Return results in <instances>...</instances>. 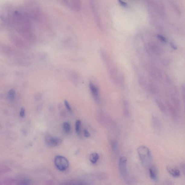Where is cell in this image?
I'll return each instance as SVG.
<instances>
[{"label":"cell","mask_w":185,"mask_h":185,"mask_svg":"<svg viewBox=\"0 0 185 185\" xmlns=\"http://www.w3.org/2000/svg\"><path fill=\"white\" fill-rule=\"evenodd\" d=\"M137 152L141 161L144 166L147 167L151 166L152 156L149 148L146 146H141L137 149Z\"/></svg>","instance_id":"cell-1"},{"label":"cell","mask_w":185,"mask_h":185,"mask_svg":"<svg viewBox=\"0 0 185 185\" xmlns=\"http://www.w3.org/2000/svg\"><path fill=\"white\" fill-rule=\"evenodd\" d=\"M26 5L27 15L29 18L36 19L38 17L39 14V10L38 5L35 2L33 1H29Z\"/></svg>","instance_id":"cell-2"},{"label":"cell","mask_w":185,"mask_h":185,"mask_svg":"<svg viewBox=\"0 0 185 185\" xmlns=\"http://www.w3.org/2000/svg\"><path fill=\"white\" fill-rule=\"evenodd\" d=\"M54 164L58 169L61 171H64L67 169L69 164L67 159L61 155H57L55 157Z\"/></svg>","instance_id":"cell-3"},{"label":"cell","mask_w":185,"mask_h":185,"mask_svg":"<svg viewBox=\"0 0 185 185\" xmlns=\"http://www.w3.org/2000/svg\"><path fill=\"white\" fill-rule=\"evenodd\" d=\"M127 159L125 157H121L119 161V168L121 176L124 179L127 177Z\"/></svg>","instance_id":"cell-4"},{"label":"cell","mask_w":185,"mask_h":185,"mask_svg":"<svg viewBox=\"0 0 185 185\" xmlns=\"http://www.w3.org/2000/svg\"><path fill=\"white\" fill-rule=\"evenodd\" d=\"M61 139L52 136H47L45 139V142L47 145L50 147H54L59 145L62 143Z\"/></svg>","instance_id":"cell-5"},{"label":"cell","mask_w":185,"mask_h":185,"mask_svg":"<svg viewBox=\"0 0 185 185\" xmlns=\"http://www.w3.org/2000/svg\"><path fill=\"white\" fill-rule=\"evenodd\" d=\"M90 89L94 100L97 102L100 101V97L98 88L93 82L89 84Z\"/></svg>","instance_id":"cell-6"},{"label":"cell","mask_w":185,"mask_h":185,"mask_svg":"<svg viewBox=\"0 0 185 185\" xmlns=\"http://www.w3.org/2000/svg\"><path fill=\"white\" fill-rule=\"evenodd\" d=\"M149 47L150 50L154 54L158 55V56L162 54V49L157 44L154 43H150L149 44Z\"/></svg>","instance_id":"cell-7"},{"label":"cell","mask_w":185,"mask_h":185,"mask_svg":"<svg viewBox=\"0 0 185 185\" xmlns=\"http://www.w3.org/2000/svg\"><path fill=\"white\" fill-rule=\"evenodd\" d=\"M166 105L168 108L170 113L174 118H176L179 116V112L176 108L175 107L173 104H172L169 101L166 102Z\"/></svg>","instance_id":"cell-8"},{"label":"cell","mask_w":185,"mask_h":185,"mask_svg":"<svg viewBox=\"0 0 185 185\" xmlns=\"http://www.w3.org/2000/svg\"><path fill=\"white\" fill-rule=\"evenodd\" d=\"M167 170L168 173L171 175L172 177L177 178L180 177V172L178 169L177 168H173L170 167L168 166L167 168Z\"/></svg>","instance_id":"cell-9"},{"label":"cell","mask_w":185,"mask_h":185,"mask_svg":"<svg viewBox=\"0 0 185 185\" xmlns=\"http://www.w3.org/2000/svg\"><path fill=\"white\" fill-rule=\"evenodd\" d=\"M150 177L151 179L155 181L158 180V171L156 167H152L149 169Z\"/></svg>","instance_id":"cell-10"},{"label":"cell","mask_w":185,"mask_h":185,"mask_svg":"<svg viewBox=\"0 0 185 185\" xmlns=\"http://www.w3.org/2000/svg\"><path fill=\"white\" fill-rule=\"evenodd\" d=\"M152 74L156 79L160 80L162 78V74L158 69L155 68L152 71Z\"/></svg>","instance_id":"cell-11"},{"label":"cell","mask_w":185,"mask_h":185,"mask_svg":"<svg viewBox=\"0 0 185 185\" xmlns=\"http://www.w3.org/2000/svg\"><path fill=\"white\" fill-rule=\"evenodd\" d=\"M90 2L91 5V9L93 11V12L94 13V15L95 19L96 21V23L98 24V26L100 25V21L99 18L96 15V12H95V6L94 5V1L93 0H90Z\"/></svg>","instance_id":"cell-12"},{"label":"cell","mask_w":185,"mask_h":185,"mask_svg":"<svg viewBox=\"0 0 185 185\" xmlns=\"http://www.w3.org/2000/svg\"><path fill=\"white\" fill-rule=\"evenodd\" d=\"M155 102L159 109L163 112H165L166 111V108L162 101L158 99H156L155 100Z\"/></svg>","instance_id":"cell-13"},{"label":"cell","mask_w":185,"mask_h":185,"mask_svg":"<svg viewBox=\"0 0 185 185\" xmlns=\"http://www.w3.org/2000/svg\"><path fill=\"white\" fill-rule=\"evenodd\" d=\"M99 158V155L97 153H93L90 155L89 157V160L93 164H96Z\"/></svg>","instance_id":"cell-14"},{"label":"cell","mask_w":185,"mask_h":185,"mask_svg":"<svg viewBox=\"0 0 185 185\" xmlns=\"http://www.w3.org/2000/svg\"><path fill=\"white\" fill-rule=\"evenodd\" d=\"M171 100L174 106L176 108L177 110L179 111L180 108V104L178 99L174 96H172Z\"/></svg>","instance_id":"cell-15"},{"label":"cell","mask_w":185,"mask_h":185,"mask_svg":"<svg viewBox=\"0 0 185 185\" xmlns=\"http://www.w3.org/2000/svg\"><path fill=\"white\" fill-rule=\"evenodd\" d=\"M63 130L66 133L70 132L71 127L70 124L69 123L65 122L64 123L63 125Z\"/></svg>","instance_id":"cell-16"},{"label":"cell","mask_w":185,"mask_h":185,"mask_svg":"<svg viewBox=\"0 0 185 185\" xmlns=\"http://www.w3.org/2000/svg\"><path fill=\"white\" fill-rule=\"evenodd\" d=\"M15 96V91L13 89H11L8 93V98L9 100H13Z\"/></svg>","instance_id":"cell-17"},{"label":"cell","mask_w":185,"mask_h":185,"mask_svg":"<svg viewBox=\"0 0 185 185\" xmlns=\"http://www.w3.org/2000/svg\"><path fill=\"white\" fill-rule=\"evenodd\" d=\"M81 124V121L80 120L76 121L75 124V131L78 134L80 133Z\"/></svg>","instance_id":"cell-18"},{"label":"cell","mask_w":185,"mask_h":185,"mask_svg":"<svg viewBox=\"0 0 185 185\" xmlns=\"http://www.w3.org/2000/svg\"><path fill=\"white\" fill-rule=\"evenodd\" d=\"M111 146L113 151L115 152L117 151L118 147V142L115 141H112L111 142Z\"/></svg>","instance_id":"cell-19"},{"label":"cell","mask_w":185,"mask_h":185,"mask_svg":"<svg viewBox=\"0 0 185 185\" xmlns=\"http://www.w3.org/2000/svg\"><path fill=\"white\" fill-rule=\"evenodd\" d=\"M157 37L160 41L163 43H166L167 40L165 37H164V36L161 35L160 34L157 35Z\"/></svg>","instance_id":"cell-20"},{"label":"cell","mask_w":185,"mask_h":185,"mask_svg":"<svg viewBox=\"0 0 185 185\" xmlns=\"http://www.w3.org/2000/svg\"><path fill=\"white\" fill-rule=\"evenodd\" d=\"M64 104H65V107L67 108L68 110L71 112L72 111V109H71V106L70 105H69V102L67 101V100H65V101H64Z\"/></svg>","instance_id":"cell-21"},{"label":"cell","mask_w":185,"mask_h":185,"mask_svg":"<svg viewBox=\"0 0 185 185\" xmlns=\"http://www.w3.org/2000/svg\"><path fill=\"white\" fill-rule=\"evenodd\" d=\"M20 116L21 118H24L25 116V109L24 107H22L20 113Z\"/></svg>","instance_id":"cell-22"},{"label":"cell","mask_w":185,"mask_h":185,"mask_svg":"<svg viewBox=\"0 0 185 185\" xmlns=\"http://www.w3.org/2000/svg\"><path fill=\"white\" fill-rule=\"evenodd\" d=\"M118 2L119 4L122 7H127V3L123 1L122 0H118Z\"/></svg>","instance_id":"cell-23"},{"label":"cell","mask_w":185,"mask_h":185,"mask_svg":"<svg viewBox=\"0 0 185 185\" xmlns=\"http://www.w3.org/2000/svg\"><path fill=\"white\" fill-rule=\"evenodd\" d=\"M182 94L184 102H185V86L183 85L182 87Z\"/></svg>","instance_id":"cell-24"},{"label":"cell","mask_w":185,"mask_h":185,"mask_svg":"<svg viewBox=\"0 0 185 185\" xmlns=\"http://www.w3.org/2000/svg\"><path fill=\"white\" fill-rule=\"evenodd\" d=\"M84 136H85L86 137H87V138H88V137L90 136V133L87 130L85 129H84Z\"/></svg>","instance_id":"cell-25"},{"label":"cell","mask_w":185,"mask_h":185,"mask_svg":"<svg viewBox=\"0 0 185 185\" xmlns=\"http://www.w3.org/2000/svg\"><path fill=\"white\" fill-rule=\"evenodd\" d=\"M180 168L182 171L183 173L185 176V164H180Z\"/></svg>","instance_id":"cell-26"},{"label":"cell","mask_w":185,"mask_h":185,"mask_svg":"<svg viewBox=\"0 0 185 185\" xmlns=\"http://www.w3.org/2000/svg\"><path fill=\"white\" fill-rule=\"evenodd\" d=\"M170 46H171L172 48H173L174 50H176L177 49V47L176 45H175L174 43H170Z\"/></svg>","instance_id":"cell-27"}]
</instances>
